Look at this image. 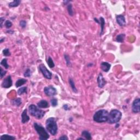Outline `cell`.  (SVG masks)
Listing matches in <instances>:
<instances>
[{"instance_id":"6da1fadb","label":"cell","mask_w":140,"mask_h":140,"mask_svg":"<svg viewBox=\"0 0 140 140\" xmlns=\"http://www.w3.org/2000/svg\"><path fill=\"white\" fill-rule=\"evenodd\" d=\"M46 128L48 132L51 135L55 136L58 131L56 119L54 117H50L47 119L46 121Z\"/></svg>"},{"instance_id":"7a4b0ae2","label":"cell","mask_w":140,"mask_h":140,"mask_svg":"<svg viewBox=\"0 0 140 140\" xmlns=\"http://www.w3.org/2000/svg\"><path fill=\"white\" fill-rule=\"evenodd\" d=\"M109 112L107 110H100L95 113L93 116V120L98 123L107 122Z\"/></svg>"},{"instance_id":"3957f363","label":"cell","mask_w":140,"mask_h":140,"mask_svg":"<svg viewBox=\"0 0 140 140\" xmlns=\"http://www.w3.org/2000/svg\"><path fill=\"white\" fill-rule=\"evenodd\" d=\"M122 117V113L116 109L112 110L109 113L107 123L110 124H117L119 123Z\"/></svg>"},{"instance_id":"277c9868","label":"cell","mask_w":140,"mask_h":140,"mask_svg":"<svg viewBox=\"0 0 140 140\" xmlns=\"http://www.w3.org/2000/svg\"><path fill=\"white\" fill-rule=\"evenodd\" d=\"M28 112L30 114L32 117H35L37 119H41L45 116L46 112L43 110H40L38 106L35 105L31 104L28 106Z\"/></svg>"},{"instance_id":"5b68a950","label":"cell","mask_w":140,"mask_h":140,"mask_svg":"<svg viewBox=\"0 0 140 140\" xmlns=\"http://www.w3.org/2000/svg\"><path fill=\"white\" fill-rule=\"evenodd\" d=\"M34 127L36 133L39 135V139L41 140H47L50 137L48 131L42 125L37 123H34Z\"/></svg>"},{"instance_id":"8992f818","label":"cell","mask_w":140,"mask_h":140,"mask_svg":"<svg viewBox=\"0 0 140 140\" xmlns=\"http://www.w3.org/2000/svg\"><path fill=\"white\" fill-rule=\"evenodd\" d=\"M39 70L45 78L50 80L52 78V73L47 69L46 66L43 63H41L39 65Z\"/></svg>"},{"instance_id":"52a82bcc","label":"cell","mask_w":140,"mask_h":140,"mask_svg":"<svg viewBox=\"0 0 140 140\" xmlns=\"http://www.w3.org/2000/svg\"><path fill=\"white\" fill-rule=\"evenodd\" d=\"M44 92L47 96L49 97H53L57 94V90L54 86L52 85H49L44 88Z\"/></svg>"},{"instance_id":"ba28073f","label":"cell","mask_w":140,"mask_h":140,"mask_svg":"<svg viewBox=\"0 0 140 140\" xmlns=\"http://www.w3.org/2000/svg\"><path fill=\"white\" fill-rule=\"evenodd\" d=\"M12 85H13V81H12V77L11 76L9 75L3 79L1 84V86L3 88L8 89V88H11Z\"/></svg>"},{"instance_id":"9c48e42d","label":"cell","mask_w":140,"mask_h":140,"mask_svg":"<svg viewBox=\"0 0 140 140\" xmlns=\"http://www.w3.org/2000/svg\"><path fill=\"white\" fill-rule=\"evenodd\" d=\"M132 112L133 113L140 112V99L137 98L134 100L132 104Z\"/></svg>"},{"instance_id":"30bf717a","label":"cell","mask_w":140,"mask_h":140,"mask_svg":"<svg viewBox=\"0 0 140 140\" xmlns=\"http://www.w3.org/2000/svg\"><path fill=\"white\" fill-rule=\"evenodd\" d=\"M97 82L98 84V86L100 88H103L104 87V86L106 85L107 83V82L105 80V78L103 76L102 74L100 73L98 75V78H97Z\"/></svg>"},{"instance_id":"8fae6325","label":"cell","mask_w":140,"mask_h":140,"mask_svg":"<svg viewBox=\"0 0 140 140\" xmlns=\"http://www.w3.org/2000/svg\"><path fill=\"white\" fill-rule=\"evenodd\" d=\"M116 21L117 24L121 27H123L126 25V20L125 16L121 14L116 15Z\"/></svg>"},{"instance_id":"7c38bea8","label":"cell","mask_w":140,"mask_h":140,"mask_svg":"<svg viewBox=\"0 0 140 140\" xmlns=\"http://www.w3.org/2000/svg\"><path fill=\"white\" fill-rule=\"evenodd\" d=\"M21 123L22 124H26L30 120V117L28 114V110L25 109L23 112H22L21 115Z\"/></svg>"},{"instance_id":"4fadbf2b","label":"cell","mask_w":140,"mask_h":140,"mask_svg":"<svg viewBox=\"0 0 140 140\" xmlns=\"http://www.w3.org/2000/svg\"><path fill=\"white\" fill-rule=\"evenodd\" d=\"M100 67L105 72H108L111 67V65L110 63L107 62H102L100 65Z\"/></svg>"},{"instance_id":"5bb4252c","label":"cell","mask_w":140,"mask_h":140,"mask_svg":"<svg viewBox=\"0 0 140 140\" xmlns=\"http://www.w3.org/2000/svg\"><path fill=\"white\" fill-rule=\"evenodd\" d=\"M37 106L40 108H47L49 107V104L47 100H42L37 103Z\"/></svg>"},{"instance_id":"9a60e30c","label":"cell","mask_w":140,"mask_h":140,"mask_svg":"<svg viewBox=\"0 0 140 140\" xmlns=\"http://www.w3.org/2000/svg\"><path fill=\"white\" fill-rule=\"evenodd\" d=\"M99 24L101 26V31L100 35V36H101L102 35L104 34V29H105V20L104 19V18L102 17V16H101L100 17L99 19Z\"/></svg>"},{"instance_id":"2e32d148","label":"cell","mask_w":140,"mask_h":140,"mask_svg":"<svg viewBox=\"0 0 140 140\" xmlns=\"http://www.w3.org/2000/svg\"><path fill=\"white\" fill-rule=\"evenodd\" d=\"M69 82L70 84V85L71 86L72 90L73 91V92H75V93H77L78 92V90L77 88H76V86L75 85V82L73 81V79L72 78L69 77Z\"/></svg>"},{"instance_id":"e0dca14e","label":"cell","mask_w":140,"mask_h":140,"mask_svg":"<svg viewBox=\"0 0 140 140\" xmlns=\"http://www.w3.org/2000/svg\"><path fill=\"white\" fill-rule=\"evenodd\" d=\"M26 82H27V79H24V78H20L18 79L15 83V86L16 88H19L20 86L24 85Z\"/></svg>"},{"instance_id":"ac0fdd59","label":"cell","mask_w":140,"mask_h":140,"mask_svg":"<svg viewBox=\"0 0 140 140\" xmlns=\"http://www.w3.org/2000/svg\"><path fill=\"white\" fill-rule=\"evenodd\" d=\"M21 2V0H14V1L8 3V6L10 8H14L19 6Z\"/></svg>"},{"instance_id":"d6986e66","label":"cell","mask_w":140,"mask_h":140,"mask_svg":"<svg viewBox=\"0 0 140 140\" xmlns=\"http://www.w3.org/2000/svg\"><path fill=\"white\" fill-rule=\"evenodd\" d=\"M11 102L13 106L16 107H19L22 104V100L21 98H18L12 100Z\"/></svg>"},{"instance_id":"ffe728a7","label":"cell","mask_w":140,"mask_h":140,"mask_svg":"<svg viewBox=\"0 0 140 140\" xmlns=\"http://www.w3.org/2000/svg\"><path fill=\"white\" fill-rule=\"evenodd\" d=\"M81 135L82 136L84 137L85 139H86L88 140H90L92 139L91 133H90L88 130H83L82 132Z\"/></svg>"},{"instance_id":"44dd1931","label":"cell","mask_w":140,"mask_h":140,"mask_svg":"<svg viewBox=\"0 0 140 140\" xmlns=\"http://www.w3.org/2000/svg\"><path fill=\"white\" fill-rule=\"evenodd\" d=\"M125 38V34H119L118 35H117L116 38V42H119V43H123L124 41Z\"/></svg>"},{"instance_id":"7402d4cb","label":"cell","mask_w":140,"mask_h":140,"mask_svg":"<svg viewBox=\"0 0 140 140\" xmlns=\"http://www.w3.org/2000/svg\"><path fill=\"white\" fill-rule=\"evenodd\" d=\"M28 91V88L26 86H23V87L20 88L18 90L17 93L19 95H22L24 94L27 93Z\"/></svg>"},{"instance_id":"603a6c76","label":"cell","mask_w":140,"mask_h":140,"mask_svg":"<svg viewBox=\"0 0 140 140\" xmlns=\"http://www.w3.org/2000/svg\"><path fill=\"white\" fill-rule=\"evenodd\" d=\"M15 137L13 136H11L7 134H5L2 135L1 137H0V140H15Z\"/></svg>"},{"instance_id":"cb8c5ba5","label":"cell","mask_w":140,"mask_h":140,"mask_svg":"<svg viewBox=\"0 0 140 140\" xmlns=\"http://www.w3.org/2000/svg\"><path fill=\"white\" fill-rule=\"evenodd\" d=\"M67 12L68 13H69V15L70 16H72L74 15V12L72 8V5L71 3H70L67 6Z\"/></svg>"},{"instance_id":"d4e9b609","label":"cell","mask_w":140,"mask_h":140,"mask_svg":"<svg viewBox=\"0 0 140 140\" xmlns=\"http://www.w3.org/2000/svg\"><path fill=\"white\" fill-rule=\"evenodd\" d=\"M47 64L48 65L49 67L51 68V69H52V68H54L55 67V63H54V61H53V59H51V57L50 56H49L48 60H47Z\"/></svg>"},{"instance_id":"484cf974","label":"cell","mask_w":140,"mask_h":140,"mask_svg":"<svg viewBox=\"0 0 140 140\" xmlns=\"http://www.w3.org/2000/svg\"><path fill=\"white\" fill-rule=\"evenodd\" d=\"M8 60L7 59L5 58L2 59V60L1 62V65L3 67H5L6 69H8L9 67V65L8 64Z\"/></svg>"},{"instance_id":"4316f807","label":"cell","mask_w":140,"mask_h":140,"mask_svg":"<svg viewBox=\"0 0 140 140\" xmlns=\"http://www.w3.org/2000/svg\"><path fill=\"white\" fill-rule=\"evenodd\" d=\"M64 58L66 60V65L67 67H70L71 66V61H70V58L69 55H67L66 54H64Z\"/></svg>"},{"instance_id":"83f0119b","label":"cell","mask_w":140,"mask_h":140,"mask_svg":"<svg viewBox=\"0 0 140 140\" xmlns=\"http://www.w3.org/2000/svg\"><path fill=\"white\" fill-rule=\"evenodd\" d=\"M32 75V72L31 71V70L28 68V69H26L24 73V76L26 78H28L30 77Z\"/></svg>"},{"instance_id":"f1b7e54d","label":"cell","mask_w":140,"mask_h":140,"mask_svg":"<svg viewBox=\"0 0 140 140\" xmlns=\"http://www.w3.org/2000/svg\"><path fill=\"white\" fill-rule=\"evenodd\" d=\"M3 54L5 56H9L11 55V53L9 48H6L3 50Z\"/></svg>"},{"instance_id":"f546056e","label":"cell","mask_w":140,"mask_h":140,"mask_svg":"<svg viewBox=\"0 0 140 140\" xmlns=\"http://www.w3.org/2000/svg\"><path fill=\"white\" fill-rule=\"evenodd\" d=\"M4 26H5V28H6L9 29V28H11L12 26V22L9 20H6L5 24H4Z\"/></svg>"},{"instance_id":"4dcf8cb0","label":"cell","mask_w":140,"mask_h":140,"mask_svg":"<svg viewBox=\"0 0 140 140\" xmlns=\"http://www.w3.org/2000/svg\"><path fill=\"white\" fill-rule=\"evenodd\" d=\"M50 103L51 106L54 107L57 106V105H58V101H57V99L56 98H53L52 99H51Z\"/></svg>"},{"instance_id":"1f68e13d","label":"cell","mask_w":140,"mask_h":140,"mask_svg":"<svg viewBox=\"0 0 140 140\" xmlns=\"http://www.w3.org/2000/svg\"><path fill=\"white\" fill-rule=\"evenodd\" d=\"M0 70H0V77H1V79H2L3 77H5V76L6 75L7 72L6 70H3V69L2 67H1Z\"/></svg>"},{"instance_id":"d6a6232c","label":"cell","mask_w":140,"mask_h":140,"mask_svg":"<svg viewBox=\"0 0 140 140\" xmlns=\"http://www.w3.org/2000/svg\"><path fill=\"white\" fill-rule=\"evenodd\" d=\"M26 25H27V22H26L25 20H22L19 22V25L22 28H26Z\"/></svg>"},{"instance_id":"836d02e7","label":"cell","mask_w":140,"mask_h":140,"mask_svg":"<svg viewBox=\"0 0 140 140\" xmlns=\"http://www.w3.org/2000/svg\"><path fill=\"white\" fill-rule=\"evenodd\" d=\"M5 18L3 17H1V19H0V26H1V28H3V23L5 24Z\"/></svg>"},{"instance_id":"e575fe53","label":"cell","mask_w":140,"mask_h":140,"mask_svg":"<svg viewBox=\"0 0 140 140\" xmlns=\"http://www.w3.org/2000/svg\"><path fill=\"white\" fill-rule=\"evenodd\" d=\"M59 140H69V138L66 135H63L62 136L60 137L59 138Z\"/></svg>"},{"instance_id":"d590c367","label":"cell","mask_w":140,"mask_h":140,"mask_svg":"<svg viewBox=\"0 0 140 140\" xmlns=\"http://www.w3.org/2000/svg\"><path fill=\"white\" fill-rule=\"evenodd\" d=\"M71 1H67V0H66V1H63V5H69V4H70V3H71Z\"/></svg>"},{"instance_id":"8d00e7d4","label":"cell","mask_w":140,"mask_h":140,"mask_svg":"<svg viewBox=\"0 0 140 140\" xmlns=\"http://www.w3.org/2000/svg\"><path fill=\"white\" fill-rule=\"evenodd\" d=\"M63 108L64 109V110H65V111L69 110V106H68V105H63Z\"/></svg>"},{"instance_id":"74e56055","label":"cell","mask_w":140,"mask_h":140,"mask_svg":"<svg viewBox=\"0 0 140 140\" xmlns=\"http://www.w3.org/2000/svg\"><path fill=\"white\" fill-rule=\"evenodd\" d=\"M7 32L8 33V34H13V33H14V31H12V30H8L7 31Z\"/></svg>"},{"instance_id":"f35d334b","label":"cell","mask_w":140,"mask_h":140,"mask_svg":"<svg viewBox=\"0 0 140 140\" xmlns=\"http://www.w3.org/2000/svg\"><path fill=\"white\" fill-rule=\"evenodd\" d=\"M94 20H95V21L96 22H97V23H98V24H99V20H98V19H97V18H94Z\"/></svg>"},{"instance_id":"ab89813d","label":"cell","mask_w":140,"mask_h":140,"mask_svg":"<svg viewBox=\"0 0 140 140\" xmlns=\"http://www.w3.org/2000/svg\"><path fill=\"white\" fill-rule=\"evenodd\" d=\"M5 40V37H3V38H1V40H0V43H3V42Z\"/></svg>"},{"instance_id":"60d3db41","label":"cell","mask_w":140,"mask_h":140,"mask_svg":"<svg viewBox=\"0 0 140 140\" xmlns=\"http://www.w3.org/2000/svg\"><path fill=\"white\" fill-rule=\"evenodd\" d=\"M85 139H84V138H83V137H79V138H78V139H77V140H84Z\"/></svg>"}]
</instances>
